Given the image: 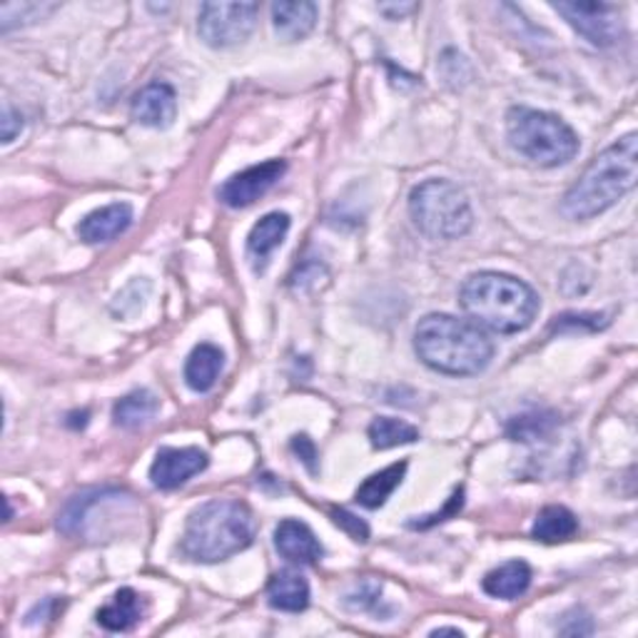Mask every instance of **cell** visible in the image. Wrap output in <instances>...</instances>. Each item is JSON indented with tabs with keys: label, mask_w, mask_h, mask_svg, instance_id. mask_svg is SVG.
Returning a JSON list of instances; mask_svg holds the SVG:
<instances>
[{
	"label": "cell",
	"mask_w": 638,
	"mask_h": 638,
	"mask_svg": "<svg viewBox=\"0 0 638 638\" xmlns=\"http://www.w3.org/2000/svg\"><path fill=\"white\" fill-rule=\"evenodd\" d=\"M133 224V205L113 202L101 210L85 215L77 224V238L87 244H101L121 238L123 232Z\"/></svg>",
	"instance_id": "cell-14"
},
{
	"label": "cell",
	"mask_w": 638,
	"mask_h": 638,
	"mask_svg": "<svg viewBox=\"0 0 638 638\" xmlns=\"http://www.w3.org/2000/svg\"><path fill=\"white\" fill-rule=\"evenodd\" d=\"M23 115L21 111H15L11 103L3 105V117H0V140L3 145H11L18 135L23 133Z\"/></svg>",
	"instance_id": "cell-28"
},
{
	"label": "cell",
	"mask_w": 638,
	"mask_h": 638,
	"mask_svg": "<svg viewBox=\"0 0 638 638\" xmlns=\"http://www.w3.org/2000/svg\"><path fill=\"white\" fill-rule=\"evenodd\" d=\"M638 180V135L628 133L621 140L598 153L562 200L568 220H592L604 215L636 188Z\"/></svg>",
	"instance_id": "cell-2"
},
{
	"label": "cell",
	"mask_w": 638,
	"mask_h": 638,
	"mask_svg": "<svg viewBox=\"0 0 638 638\" xmlns=\"http://www.w3.org/2000/svg\"><path fill=\"white\" fill-rule=\"evenodd\" d=\"M459 304L471 322L499 335H519L534 325L538 294L524 280L504 272H477L459 290Z\"/></svg>",
	"instance_id": "cell-3"
},
{
	"label": "cell",
	"mask_w": 638,
	"mask_h": 638,
	"mask_svg": "<svg viewBox=\"0 0 638 638\" xmlns=\"http://www.w3.org/2000/svg\"><path fill=\"white\" fill-rule=\"evenodd\" d=\"M417 8L419 6H415V3H381L379 13H385L391 18V21H397V18H405L409 13H415Z\"/></svg>",
	"instance_id": "cell-32"
},
{
	"label": "cell",
	"mask_w": 638,
	"mask_h": 638,
	"mask_svg": "<svg viewBox=\"0 0 638 638\" xmlns=\"http://www.w3.org/2000/svg\"><path fill=\"white\" fill-rule=\"evenodd\" d=\"M556 427V417L554 415H524L512 419L509 425V437L516 441H536L538 437H546L548 431Z\"/></svg>",
	"instance_id": "cell-26"
},
{
	"label": "cell",
	"mask_w": 638,
	"mask_h": 638,
	"mask_svg": "<svg viewBox=\"0 0 638 638\" xmlns=\"http://www.w3.org/2000/svg\"><path fill=\"white\" fill-rule=\"evenodd\" d=\"M332 519H335V524L342 529V532L352 536V542H359V544L369 542V526L362 522L359 516L347 512V509H335V512H332Z\"/></svg>",
	"instance_id": "cell-27"
},
{
	"label": "cell",
	"mask_w": 638,
	"mask_h": 638,
	"mask_svg": "<svg viewBox=\"0 0 638 638\" xmlns=\"http://www.w3.org/2000/svg\"><path fill=\"white\" fill-rule=\"evenodd\" d=\"M133 121L155 130H165L178 117V95H175L168 83H150L145 85L133 101Z\"/></svg>",
	"instance_id": "cell-11"
},
{
	"label": "cell",
	"mask_w": 638,
	"mask_h": 638,
	"mask_svg": "<svg viewBox=\"0 0 638 638\" xmlns=\"http://www.w3.org/2000/svg\"><path fill=\"white\" fill-rule=\"evenodd\" d=\"M409 215L429 240H459L474 224L469 195L451 180H427L409 195Z\"/></svg>",
	"instance_id": "cell-6"
},
{
	"label": "cell",
	"mask_w": 638,
	"mask_h": 638,
	"mask_svg": "<svg viewBox=\"0 0 638 638\" xmlns=\"http://www.w3.org/2000/svg\"><path fill=\"white\" fill-rule=\"evenodd\" d=\"M290 215L284 212H270L254 224L250 238H248V260L252 264V270L262 274L270 268L272 254L282 248L284 238L290 232Z\"/></svg>",
	"instance_id": "cell-13"
},
{
	"label": "cell",
	"mask_w": 638,
	"mask_h": 638,
	"mask_svg": "<svg viewBox=\"0 0 638 638\" xmlns=\"http://www.w3.org/2000/svg\"><path fill=\"white\" fill-rule=\"evenodd\" d=\"M415 352L429 369L449 377L482 375L494 357V342L471 320L427 314L415 330Z\"/></svg>",
	"instance_id": "cell-1"
},
{
	"label": "cell",
	"mask_w": 638,
	"mask_h": 638,
	"mask_svg": "<svg viewBox=\"0 0 638 638\" xmlns=\"http://www.w3.org/2000/svg\"><path fill=\"white\" fill-rule=\"evenodd\" d=\"M447 634H451V636H459V638L464 636V634L459 631V628H451V626H444V628H435V631H431L429 636H447Z\"/></svg>",
	"instance_id": "cell-33"
},
{
	"label": "cell",
	"mask_w": 638,
	"mask_h": 638,
	"mask_svg": "<svg viewBox=\"0 0 638 638\" xmlns=\"http://www.w3.org/2000/svg\"><path fill=\"white\" fill-rule=\"evenodd\" d=\"M529 586H532V566L526 562H519V558L516 562H506L499 568H492L482 582V588L489 596L506 598V602L526 594Z\"/></svg>",
	"instance_id": "cell-19"
},
{
	"label": "cell",
	"mask_w": 638,
	"mask_h": 638,
	"mask_svg": "<svg viewBox=\"0 0 638 638\" xmlns=\"http://www.w3.org/2000/svg\"><path fill=\"white\" fill-rule=\"evenodd\" d=\"M55 3H6L0 6V33H11L13 28L43 21L55 11Z\"/></svg>",
	"instance_id": "cell-25"
},
{
	"label": "cell",
	"mask_w": 638,
	"mask_h": 638,
	"mask_svg": "<svg viewBox=\"0 0 638 638\" xmlns=\"http://www.w3.org/2000/svg\"><path fill=\"white\" fill-rule=\"evenodd\" d=\"M224 367V352L218 345H210V342H202V345L195 347L190 352L188 362H185V385L198 395L210 391L222 375Z\"/></svg>",
	"instance_id": "cell-16"
},
{
	"label": "cell",
	"mask_w": 638,
	"mask_h": 638,
	"mask_svg": "<svg viewBox=\"0 0 638 638\" xmlns=\"http://www.w3.org/2000/svg\"><path fill=\"white\" fill-rule=\"evenodd\" d=\"M554 11L566 18L574 31L582 33L588 43L598 48H608L618 43L624 33L621 8L614 3H554Z\"/></svg>",
	"instance_id": "cell-8"
},
{
	"label": "cell",
	"mask_w": 638,
	"mask_h": 638,
	"mask_svg": "<svg viewBox=\"0 0 638 638\" xmlns=\"http://www.w3.org/2000/svg\"><path fill=\"white\" fill-rule=\"evenodd\" d=\"M258 522L248 504L215 499L195 509L182 534V552L192 562L218 564L240 554L254 542Z\"/></svg>",
	"instance_id": "cell-4"
},
{
	"label": "cell",
	"mask_w": 638,
	"mask_h": 638,
	"mask_svg": "<svg viewBox=\"0 0 638 638\" xmlns=\"http://www.w3.org/2000/svg\"><path fill=\"white\" fill-rule=\"evenodd\" d=\"M405 474H407V461H397V464H389L387 469L377 471V474L367 477L365 482L359 484L355 502L375 512V509L385 506L387 499L397 492L399 484L405 482Z\"/></svg>",
	"instance_id": "cell-20"
},
{
	"label": "cell",
	"mask_w": 638,
	"mask_h": 638,
	"mask_svg": "<svg viewBox=\"0 0 638 638\" xmlns=\"http://www.w3.org/2000/svg\"><path fill=\"white\" fill-rule=\"evenodd\" d=\"M419 439V429L407 425L401 419H391V417H377L369 425V441L375 449H395V447H405V444H415Z\"/></svg>",
	"instance_id": "cell-23"
},
{
	"label": "cell",
	"mask_w": 638,
	"mask_h": 638,
	"mask_svg": "<svg viewBox=\"0 0 638 638\" xmlns=\"http://www.w3.org/2000/svg\"><path fill=\"white\" fill-rule=\"evenodd\" d=\"M268 602L274 611L300 614L310 606V584L300 572H280L270 578Z\"/></svg>",
	"instance_id": "cell-17"
},
{
	"label": "cell",
	"mask_w": 638,
	"mask_h": 638,
	"mask_svg": "<svg viewBox=\"0 0 638 638\" xmlns=\"http://www.w3.org/2000/svg\"><path fill=\"white\" fill-rule=\"evenodd\" d=\"M157 409H160V399H157L150 389H135L123 399H117L113 407V419L117 427L123 429H137L150 421Z\"/></svg>",
	"instance_id": "cell-21"
},
{
	"label": "cell",
	"mask_w": 638,
	"mask_h": 638,
	"mask_svg": "<svg viewBox=\"0 0 638 638\" xmlns=\"http://www.w3.org/2000/svg\"><path fill=\"white\" fill-rule=\"evenodd\" d=\"M578 532V519L574 512H568L566 506H544L538 512L536 522L532 526V536L536 542L544 544H558V542H568L574 534Z\"/></svg>",
	"instance_id": "cell-22"
},
{
	"label": "cell",
	"mask_w": 638,
	"mask_h": 638,
	"mask_svg": "<svg viewBox=\"0 0 638 638\" xmlns=\"http://www.w3.org/2000/svg\"><path fill=\"white\" fill-rule=\"evenodd\" d=\"M284 170H287V163L284 160H268L252 165V168L232 175L230 180H224L220 185L218 200L232 210L250 208V205L258 202L262 195H268L274 188V182L282 178Z\"/></svg>",
	"instance_id": "cell-9"
},
{
	"label": "cell",
	"mask_w": 638,
	"mask_h": 638,
	"mask_svg": "<svg viewBox=\"0 0 638 638\" xmlns=\"http://www.w3.org/2000/svg\"><path fill=\"white\" fill-rule=\"evenodd\" d=\"M210 459L198 447H163L150 467V482L155 489L172 492L188 484L195 474L208 469Z\"/></svg>",
	"instance_id": "cell-10"
},
{
	"label": "cell",
	"mask_w": 638,
	"mask_h": 638,
	"mask_svg": "<svg viewBox=\"0 0 638 638\" xmlns=\"http://www.w3.org/2000/svg\"><path fill=\"white\" fill-rule=\"evenodd\" d=\"M564 636H588L594 634V621L586 611H572L566 616V624L558 628Z\"/></svg>",
	"instance_id": "cell-29"
},
{
	"label": "cell",
	"mask_w": 638,
	"mask_h": 638,
	"mask_svg": "<svg viewBox=\"0 0 638 638\" xmlns=\"http://www.w3.org/2000/svg\"><path fill=\"white\" fill-rule=\"evenodd\" d=\"M97 624H101L105 631L113 634H125L143 621V602L140 594L133 592V588H121L113 596L111 604H105L101 611L95 614Z\"/></svg>",
	"instance_id": "cell-18"
},
{
	"label": "cell",
	"mask_w": 638,
	"mask_h": 638,
	"mask_svg": "<svg viewBox=\"0 0 638 638\" xmlns=\"http://www.w3.org/2000/svg\"><path fill=\"white\" fill-rule=\"evenodd\" d=\"M292 449L297 451L302 464L307 467L312 474H317V447H314V441L307 435H297L292 439Z\"/></svg>",
	"instance_id": "cell-30"
},
{
	"label": "cell",
	"mask_w": 638,
	"mask_h": 638,
	"mask_svg": "<svg viewBox=\"0 0 638 638\" xmlns=\"http://www.w3.org/2000/svg\"><path fill=\"white\" fill-rule=\"evenodd\" d=\"M320 8L310 3V0H292V3L272 6V25L284 43H297L302 38H307L314 25H317Z\"/></svg>",
	"instance_id": "cell-15"
},
{
	"label": "cell",
	"mask_w": 638,
	"mask_h": 638,
	"mask_svg": "<svg viewBox=\"0 0 638 638\" xmlns=\"http://www.w3.org/2000/svg\"><path fill=\"white\" fill-rule=\"evenodd\" d=\"M506 137L519 155L542 168L566 165L582 147L574 127L562 117L526 105H516L506 113Z\"/></svg>",
	"instance_id": "cell-5"
},
{
	"label": "cell",
	"mask_w": 638,
	"mask_h": 638,
	"mask_svg": "<svg viewBox=\"0 0 638 638\" xmlns=\"http://www.w3.org/2000/svg\"><path fill=\"white\" fill-rule=\"evenodd\" d=\"M111 492L113 489H91V492H83V494L73 496L71 502L63 506V512L57 514V529H61L63 534L81 532V526L85 524V519H87V509L97 502H103V496H107Z\"/></svg>",
	"instance_id": "cell-24"
},
{
	"label": "cell",
	"mask_w": 638,
	"mask_h": 638,
	"mask_svg": "<svg viewBox=\"0 0 638 638\" xmlns=\"http://www.w3.org/2000/svg\"><path fill=\"white\" fill-rule=\"evenodd\" d=\"M461 504H464V492H461V489H459V492L449 499V504H447L444 509H441L439 514H435V516H425L427 522H415L411 526H415V529H427V526L437 524V522H447V516H454V514L459 512V509H461Z\"/></svg>",
	"instance_id": "cell-31"
},
{
	"label": "cell",
	"mask_w": 638,
	"mask_h": 638,
	"mask_svg": "<svg viewBox=\"0 0 638 638\" xmlns=\"http://www.w3.org/2000/svg\"><path fill=\"white\" fill-rule=\"evenodd\" d=\"M274 548H278L282 558H287L290 564L312 566L317 564L325 548H322L320 538L314 536L312 529L300 522V519H284L274 529Z\"/></svg>",
	"instance_id": "cell-12"
},
{
	"label": "cell",
	"mask_w": 638,
	"mask_h": 638,
	"mask_svg": "<svg viewBox=\"0 0 638 638\" xmlns=\"http://www.w3.org/2000/svg\"><path fill=\"white\" fill-rule=\"evenodd\" d=\"M258 3H205L198 15V33L215 51L248 41L258 25Z\"/></svg>",
	"instance_id": "cell-7"
}]
</instances>
